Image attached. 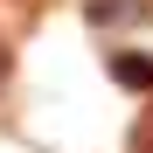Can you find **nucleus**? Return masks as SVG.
<instances>
[{"label":"nucleus","mask_w":153,"mask_h":153,"mask_svg":"<svg viewBox=\"0 0 153 153\" xmlns=\"http://www.w3.org/2000/svg\"><path fill=\"white\" fill-rule=\"evenodd\" d=\"M111 70H118V84H139V91L153 84V63H146V56H118Z\"/></svg>","instance_id":"nucleus-1"},{"label":"nucleus","mask_w":153,"mask_h":153,"mask_svg":"<svg viewBox=\"0 0 153 153\" xmlns=\"http://www.w3.org/2000/svg\"><path fill=\"white\" fill-rule=\"evenodd\" d=\"M0 76H7V49H0Z\"/></svg>","instance_id":"nucleus-2"}]
</instances>
